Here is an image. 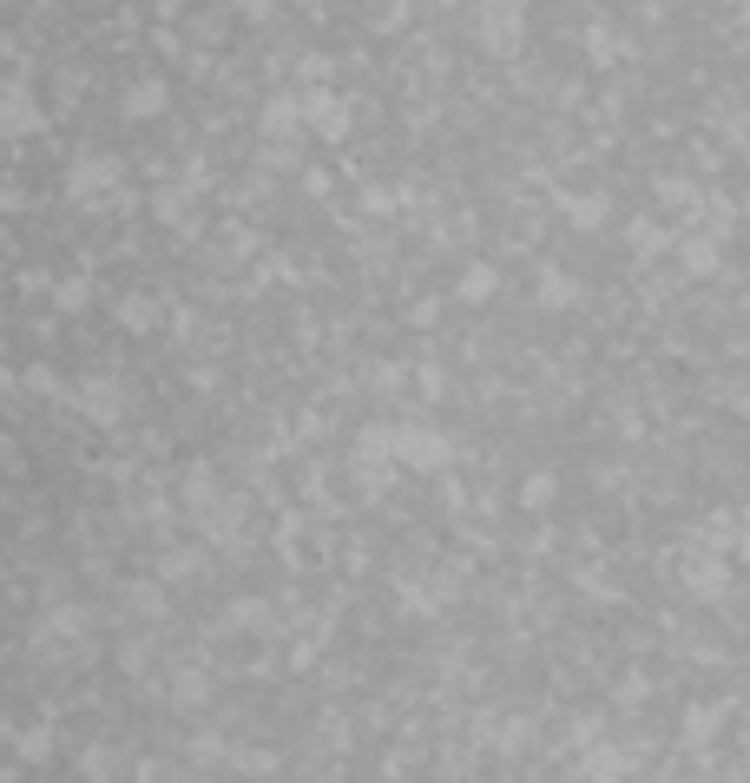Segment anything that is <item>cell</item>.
Returning a JSON list of instances; mask_svg holds the SVG:
<instances>
[{"mask_svg": "<svg viewBox=\"0 0 750 783\" xmlns=\"http://www.w3.org/2000/svg\"><path fill=\"white\" fill-rule=\"evenodd\" d=\"M33 126H40V112H33V99L14 86V93L0 99V132H14V139H20V132H33Z\"/></svg>", "mask_w": 750, "mask_h": 783, "instance_id": "2", "label": "cell"}, {"mask_svg": "<svg viewBox=\"0 0 750 783\" xmlns=\"http://www.w3.org/2000/svg\"><path fill=\"white\" fill-rule=\"evenodd\" d=\"M125 106H132V112H158V106H165V86H158V79H139V86L125 93Z\"/></svg>", "mask_w": 750, "mask_h": 783, "instance_id": "4", "label": "cell"}, {"mask_svg": "<svg viewBox=\"0 0 750 783\" xmlns=\"http://www.w3.org/2000/svg\"><path fill=\"white\" fill-rule=\"evenodd\" d=\"M79 408H86V415H93V422H119V389H112V382H86V389H79Z\"/></svg>", "mask_w": 750, "mask_h": 783, "instance_id": "3", "label": "cell"}, {"mask_svg": "<svg viewBox=\"0 0 750 783\" xmlns=\"http://www.w3.org/2000/svg\"><path fill=\"white\" fill-rule=\"evenodd\" d=\"M112 178H119V158H112V152H99V158L86 152V158H79V165H73V198H93V185L106 191Z\"/></svg>", "mask_w": 750, "mask_h": 783, "instance_id": "1", "label": "cell"}, {"mask_svg": "<svg viewBox=\"0 0 750 783\" xmlns=\"http://www.w3.org/2000/svg\"><path fill=\"white\" fill-rule=\"evenodd\" d=\"M264 132H290V106H283V99L264 112Z\"/></svg>", "mask_w": 750, "mask_h": 783, "instance_id": "6", "label": "cell"}, {"mask_svg": "<svg viewBox=\"0 0 750 783\" xmlns=\"http://www.w3.org/2000/svg\"><path fill=\"white\" fill-rule=\"evenodd\" d=\"M119 316H125V323H152L158 310H152V303H145V297H125V303H119Z\"/></svg>", "mask_w": 750, "mask_h": 783, "instance_id": "5", "label": "cell"}]
</instances>
